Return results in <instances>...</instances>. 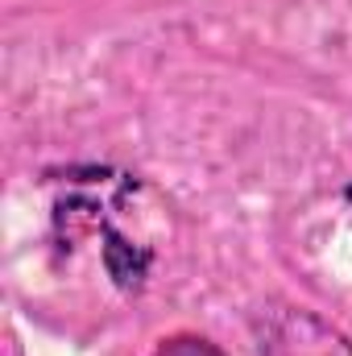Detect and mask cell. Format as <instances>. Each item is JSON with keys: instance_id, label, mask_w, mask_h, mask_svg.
I'll return each instance as SVG.
<instances>
[{"instance_id": "1", "label": "cell", "mask_w": 352, "mask_h": 356, "mask_svg": "<svg viewBox=\"0 0 352 356\" xmlns=\"http://www.w3.org/2000/svg\"><path fill=\"white\" fill-rule=\"evenodd\" d=\"M154 356H228L220 344H211L207 336H191V332H178V336H166Z\"/></svg>"}, {"instance_id": "2", "label": "cell", "mask_w": 352, "mask_h": 356, "mask_svg": "<svg viewBox=\"0 0 352 356\" xmlns=\"http://www.w3.org/2000/svg\"><path fill=\"white\" fill-rule=\"evenodd\" d=\"M344 199H349V203H352V186H349V191H344Z\"/></svg>"}]
</instances>
